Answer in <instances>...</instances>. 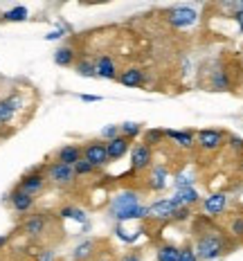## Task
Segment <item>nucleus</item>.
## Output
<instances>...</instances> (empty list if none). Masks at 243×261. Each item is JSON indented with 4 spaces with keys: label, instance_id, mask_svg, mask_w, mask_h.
Masks as SVG:
<instances>
[{
    "label": "nucleus",
    "instance_id": "1",
    "mask_svg": "<svg viewBox=\"0 0 243 261\" xmlns=\"http://www.w3.org/2000/svg\"><path fill=\"white\" fill-rule=\"evenodd\" d=\"M194 250L198 254V261H216L228 252V241L221 232H203Z\"/></svg>",
    "mask_w": 243,
    "mask_h": 261
},
{
    "label": "nucleus",
    "instance_id": "2",
    "mask_svg": "<svg viewBox=\"0 0 243 261\" xmlns=\"http://www.w3.org/2000/svg\"><path fill=\"white\" fill-rule=\"evenodd\" d=\"M140 203V194L135 192V189H122V192H117L115 196L111 198V203H108V216H111L113 221H117L122 214H126L128 210L138 207Z\"/></svg>",
    "mask_w": 243,
    "mask_h": 261
},
{
    "label": "nucleus",
    "instance_id": "3",
    "mask_svg": "<svg viewBox=\"0 0 243 261\" xmlns=\"http://www.w3.org/2000/svg\"><path fill=\"white\" fill-rule=\"evenodd\" d=\"M198 20V12L189 5H178V7H171L167 12V23L176 30H185V27H192L196 25Z\"/></svg>",
    "mask_w": 243,
    "mask_h": 261
},
{
    "label": "nucleus",
    "instance_id": "4",
    "mask_svg": "<svg viewBox=\"0 0 243 261\" xmlns=\"http://www.w3.org/2000/svg\"><path fill=\"white\" fill-rule=\"evenodd\" d=\"M45 178L57 187H68V185L74 182V169L68 165H61V162H52V165L45 167Z\"/></svg>",
    "mask_w": 243,
    "mask_h": 261
},
{
    "label": "nucleus",
    "instance_id": "5",
    "mask_svg": "<svg viewBox=\"0 0 243 261\" xmlns=\"http://www.w3.org/2000/svg\"><path fill=\"white\" fill-rule=\"evenodd\" d=\"M153 167V149L144 142L131 146V171H147Z\"/></svg>",
    "mask_w": 243,
    "mask_h": 261
},
{
    "label": "nucleus",
    "instance_id": "6",
    "mask_svg": "<svg viewBox=\"0 0 243 261\" xmlns=\"http://www.w3.org/2000/svg\"><path fill=\"white\" fill-rule=\"evenodd\" d=\"M81 153H84V160H88L95 169H101V167L108 165L106 142H101V140H90V142H86V146L81 149Z\"/></svg>",
    "mask_w": 243,
    "mask_h": 261
},
{
    "label": "nucleus",
    "instance_id": "7",
    "mask_svg": "<svg viewBox=\"0 0 243 261\" xmlns=\"http://www.w3.org/2000/svg\"><path fill=\"white\" fill-rule=\"evenodd\" d=\"M45 182H47L45 173H43L41 169H32L18 180V189L25 192V194H30V196H36L45 189Z\"/></svg>",
    "mask_w": 243,
    "mask_h": 261
},
{
    "label": "nucleus",
    "instance_id": "8",
    "mask_svg": "<svg viewBox=\"0 0 243 261\" xmlns=\"http://www.w3.org/2000/svg\"><path fill=\"white\" fill-rule=\"evenodd\" d=\"M225 135L216 128H203L196 133V146H201L203 151H219L223 146Z\"/></svg>",
    "mask_w": 243,
    "mask_h": 261
},
{
    "label": "nucleus",
    "instance_id": "9",
    "mask_svg": "<svg viewBox=\"0 0 243 261\" xmlns=\"http://www.w3.org/2000/svg\"><path fill=\"white\" fill-rule=\"evenodd\" d=\"M18 111H20V97L18 95L3 97V99H0V126L12 124Z\"/></svg>",
    "mask_w": 243,
    "mask_h": 261
},
{
    "label": "nucleus",
    "instance_id": "10",
    "mask_svg": "<svg viewBox=\"0 0 243 261\" xmlns=\"http://www.w3.org/2000/svg\"><path fill=\"white\" fill-rule=\"evenodd\" d=\"M178 210V203L174 198H160L149 205V219H171Z\"/></svg>",
    "mask_w": 243,
    "mask_h": 261
},
{
    "label": "nucleus",
    "instance_id": "11",
    "mask_svg": "<svg viewBox=\"0 0 243 261\" xmlns=\"http://www.w3.org/2000/svg\"><path fill=\"white\" fill-rule=\"evenodd\" d=\"M7 200L12 203L14 212H18V214H27V212H32V210H34V203H36L34 196H30V194L20 192L18 187H16L14 192L7 196Z\"/></svg>",
    "mask_w": 243,
    "mask_h": 261
},
{
    "label": "nucleus",
    "instance_id": "12",
    "mask_svg": "<svg viewBox=\"0 0 243 261\" xmlns=\"http://www.w3.org/2000/svg\"><path fill=\"white\" fill-rule=\"evenodd\" d=\"M225 207H228V196L223 192H216V194H209L207 198H203V212L209 216H219L223 214Z\"/></svg>",
    "mask_w": 243,
    "mask_h": 261
},
{
    "label": "nucleus",
    "instance_id": "13",
    "mask_svg": "<svg viewBox=\"0 0 243 261\" xmlns=\"http://www.w3.org/2000/svg\"><path fill=\"white\" fill-rule=\"evenodd\" d=\"M165 138H169L171 142H176V146H180V149H194L196 146V133L194 130H174V128H167L165 130Z\"/></svg>",
    "mask_w": 243,
    "mask_h": 261
},
{
    "label": "nucleus",
    "instance_id": "14",
    "mask_svg": "<svg viewBox=\"0 0 243 261\" xmlns=\"http://www.w3.org/2000/svg\"><path fill=\"white\" fill-rule=\"evenodd\" d=\"M131 140H126V138H115V140H111V142H106V153H108V162H113V160H122L124 155L131 151Z\"/></svg>",
    "mask_w": 243,
    "mask_h": 261
},
{
    "label": "nucleus",
    "instance_id": "15",
    "mask_svg": "<svg viewBox=\"0 0 243 261\" xmlns=\"http://www.w3.org/2000/svg\"><path fill=\"white\" fill-rule=\"evenodd\" d=\"M45 227H47L45 214H32V216H27L25 223H23V232L27 237H32V239L45 234Z\"/></svg>",
    "mask_w": 243,
    "mask_h": 261
},
{
    "label": "nucleus",
    "instance_id": "16",
    "mask_svg": "<svg viewBox=\"0 0 243 261\" xmlns=\"http://www.w3.org/2000/svg\"><path fill=\"white\" fill-rule=\"evenodd\" d=\"M81 158H84V153H81V146L79 144H63L61 149L57 151V162L68 165V167H74Z\"/></svg>",
    "mask_w": 243,
    "mask_h": 261
},
{
    "label": "nucleus",
    "instance_id": "17",
    "mask_svg": "<svg viewBox=\"0 0 243 261\" xmlns=\"http://www.w3.org/2000/svg\"><path fill=\"white\" fill-rule=\"evenodd\" d=\"M144 79L147 77H144V72L140 68H126L117 74V81L122 86H126V88H140V86H144Z\"/></svg>",
    "mask_w": 243,
    "mask_h": 261
},
{
    "label": "nucleus",
    "instance_id": "18",
    "mask_svg": "<svg viewBox=\"0 0 243 261\" xmlns=\"http://www.w3.org/2000/svg\"><path fill=\"white\" fill-rule=\"evenodd\" d=\"M95 68H97V77H101V79H117V74H120L115 61H113L108 54H101V57L97 59Z\"/></svg>",
    "mask_w": 243,
    "mask_h": 261
},
{
    "label": "nucleus",
    "instance_id": "19",
    "mask_svg": "<svg viewBox=\"0 0 243 261\" xmlns=\"http://www.w3.org/2000/svg\"><path fill=\"white\" fill-rule=\"evenodd\" d=\"M167 178H169V169L167 165H155L151 167V176H149V187L153 192H162L167 187Z\"/></svg>",
    "mask_w": 243,
    "mask_h": 261
},
{
    "label": "nucleus",
    "instance_id": "20",
    "mask_svg": "<svg viewBox=\"0 0 243 261\" xmlns=\"http://www.w3.org/2000/svg\"><path fill=\"white\" fill-rule=\"evenodd\" d=\"M171 198L178 203V207H192V205H196L198 200H201V194L194 187H187V189H178Z\"/></svg>",
    "mask_w": 243,
    "mask_h": 261
},
{
    "label": "nucleus",
    "instance_id": "21",
    "mask_svg": "<svg viewBox=\"0 0 243 261\" xmlns=\"http://www.w3.org/2000/svg\"><path fill=\"white\" fill-rule=\"evenodd\" d=\"M74 59H77V52H74L72 45H61L54 52V63H57L59 68H70V65H74Z\"/></svg>",
    "mask_w": 243,
    "mask_h": 261
},
{
    "label": "nucleus",
    "instance_id": "22",
    "mask_svg": "<svg viewBox=\"0 0 243 261\" xmlns=\"http://www.w3.org/2000/svg\"><path fill=\"white\" fill-rule=\"evenodd\" d=\"M178 257H180V248L174 243H162L155 250V261H178Z\"/></svg>",
    "mask_w": 243,
    "mask_h": 261
},
{
    "label": "nucleus",
    "instance_id": "23",
    "mask_svg": "<svg viewBox=\"0 0 243 261\" xmlns=\"http://www.w3.org/2000/svg\"><path fill=\"white\" fill-rule=\"evenodd\" d=\"M95 254V243L90 241V239H86V241H81L77 248H74L72 252V259L74 261H88L90 257Z\"/></svg>",
    "mask_w": 243,
    "mask_h": 261
},
{
    "label": "nucleus",
    "instance_id": "24",
    "mask_svg": "<svg viewBox=\"0 0 243 261\" xmlns=\"http://www.w3.org/2000/svg\"><path fill=\"white\" fill-rule=\"evenodd\" d=\"M74 72L79 74V77H97V68H95V61H90V59H79L77 63H74Z\"/></svg>",
    "mask_w": 243,
    "mask_h": 261
},
{
    "label": "nucleus",
    "instance_id": "25",
    "mask_svg": "<svg viewBox=\"0 0 243 261\" xmlns=\"http://www.w3.org/2000/svg\"><path fill=\"white\" fill-rule=\"evenodd\" d=\"M142 124L140 122H122L120 124V135L122 138H126V140H135L140 133H142Z\"/></svg>",
    "mask_w": 243,
    "mask_h": 261
},
{
    "label": "nucleus",
    "instance_id": "26",
    "mask_svg": "<svg viewBox=\"0 0 243 261\" xmlns=\"http://www.w3.org/2000/svg\"><path fill=\"white\" fill-rule=\"evenodd\" d=\"M27 16H30L27 7L18 5V7H12L9 12H5V14H3V18H5V20H9V23H23V20H27Z\"/></svg>",
    "mask_w": 243,
    "mask_h": 261
},
{
    "label": "nucleus",
    "instance_id": "27",
    "mask_svg": "<svg viewBox=\"0 0 243 261\" xmlns=\"http://www.w3.org/2000/svg\"><path fill=\"white\" fill-rule=\"evenodd\" d=\"M59 216H61V219H74L77 223H86V221H88L86 212H84V210H79V207H61Z\"/></svg>",
    "mask_w": 243,
    "mask_h": 261
},
{
    "label": "nucleus",
    "instance_id": "28",
    "mask_svg": "<svg viewBox=\"0 0 243 261\" xmlns=\"http://www.w3.org/2000/svg\"><path fill=\"white\" fill-rule=\"evenodd\" d=\"M162 138H165V130L162 128H149L147 133H144V144L153 149V146H158L162 142Z\"/></svg>",
    "mask_w": 243,
    "mask_h": 261
},
{
    "label": "nucleus",
    "instance_id": "29",
    "mask_svg": "<svg viewBox=\"0 0 243 261\" xmlns=\"http://www.w3.org/2000/svg\"><path fill=\"white\" fill-rule=\"evenodd\" d=\"M174 187H176V192H178V189H187V187H194V173H189V171H182V173H178V176L174 178Z\"/></svg>",
    "mask_w": 243,
    "mask_h": 261
},
{
    "label": "nucleus",
    "instance_id": "30",
    "mask_svg": "<svg viewBox=\"0 0 243 261\" xmlns=\"http://www.w3.org/2000/svg\"><path fill=\"white\" fill-rule=\"evenodd\" d=\"M115 237L120 239V241H124V243H135V241L140 239V232H126V230H124L122 223H117V227H115Z\"/></svg>",
    "mask_w": 243,
    "mask_h": 261
},
{
    "label": "nucleus",
    "instance_id": "31",
    "mask_svg": "<svg viewBox=\"0 0 243 261\" xmlns=\"http://www.w3.org/2000/svg\"><path fill=\"white\" fill-rule=\"evenodd\" d=\"M212 88H214V90H228V88H230V79H228V74H225L223 70L214 72V77H212Z\"/></svg>",
    "mask_w": 243,
    "mask_h": 261
},
{
    "label": "nucleus",
    "instance_id": "32",
    "mask_svg": "<svg viewBox=\"0 0 243 261\" xmlns=\"http://www.w3.org/2000/svg\"><path fill=\"white\" fill-rule=\"evenodd\" d=\"M72 169H74V176H90V173H95V171H97L88 160H84V158H81V160L72 167Z\"/></svg>",
    "mask_w": 243,
    "mask_h": 261
},
{
    "label": "nucleus",
    "instance_id": "33",
    "mask_svg": "<svg viewBox=\"0 0 243 261\" xmlns=\"http://www.w3.org/2000/svg\"><path fill=\"white\" fill-rule=\"evenodd\" d=\"M120 138V126L117 124H108V126L101 130V142H111V140Z\"/></svg>",
    "mask_w": 243,
    "mask_h": 261
},
{
    "label": "nucleus",
    "instance_id": "34",
    "mask_svg": "<svg viewBox=\"0 0 243 261\" xmlns=\"http://www.w3.org/2000/svg\"><path fill=\"white\" fill-rule=\"evenodd\" d=\"M178 261H198V254H196V250H194L192 246H185V248H180V257H178Z\"/></svg>",
    "mask_w": 243,
    "mask_h": 261
},
{
    "label": "nucleus",
    "instance_id": "35",
    "mask_svg": "<svg viewBox=\"0 0 243 261\" xmlns=\"http://www.w3.org/2000/svg\"><path fill=\"white\" fill-rule=\"evenodd\" d=\"M189 214H192V207H178L174 212V216H171V221H174V223H182V221L189 219Z\"/></svg>",
    "mask_w": 243,
    "mask_h": 261
},
{
    "label": "nucleus",
    "instance_id": "36",
    "mask_svg": "<svg viewBox=\"0 0 243 261\" xmlns=\"http://www.w3.org/2000/svg\"><path fill=\"white\" fill-rule=\"evenodd\" d=\"M230 230H232V234L234 237H243V216H236V219L232 221Z\"/></svg>",
    "mask_w": 243,
    "mask_h": 261
},
{
    "label": "nucleus",
    "instance_id": "37",
    "mask_svg": "<svg viewBox=\"0 0 243 261\" xmlns=\"http://www.w3.org/2000/svg\"><path fill=\"white\" fill-rule=\"evenodd\" d=\"M230 146H232V151H239V153H243V140L236 138V135H232V138H230Z\"/></svg>",
    "mask_w": 243,
    "mask_h": 261
},
{
    "label": "nucleus",
    "instance_id": "38",
    "mask_svg": "<svg viewBox=\"0 0 243 261\" xmlns=\"http://www.w3.org/2000/svg\"><path fill=\"white\" fill-rule=\"evenodd\" d=\"M63 34H66V30H63V27H59V30L50 32V34H45V41H59Z\"/></svg>",
    "mask_w": 243,
    "mask_h": 261
},
{
    "label": "nucleus",
    "instance_id": "39",
    "mask_svg": "<svg viewBox=\"0 0 243 261\" xmlns=\"http://www.w3.org/2000/svg\"><path fill=\"white\" fill-rule=\"evenodd\" d=\"M120 261H142V254L140 252H126V254H122Z\"/></svg>",
    "mask_w": 243,
    "mask_h": 261
},
{
    "label": "nucleus",
    "instance_id": "40",
    "mask_svg": "<svg viewBox=\"0 0 243 261\" xmlns=\"http://www.w3.org/2000/svg\"><path fill=\"white\" fill-rule=\"evenodd\" d=\"M39 261H54V252H52V250H43Z\"/></svg>",
    "mask_w": 243,
    "mask_h": 261
},
{
    "label": "nucleus",
    "instance_id": "41",
    "mask_svg": "<svg viewBox=\"0 0 243 261\" xmlns=\"http://www.w3.org/2000/svg\"><path fill=\"white\" fill-rule=\"evenodd\" d=\"M81 101H101V97L99 95H81Z\"/></svg>",
    "mask_w": 243,
    "mask_h": 261
},
{
    "label": "nucleus",
    "instance_id": "42",
    "mask_svg": "<svg viewBox=\"0 0 243 261\" xmlns=\"http://www.w3.org/2000/svg\"><path fill=\"white\" fill-rule=\"evenodd\" d=\"M234 18H236V23H239V30L243 32V12H241V9H236V14H234Z\"/></svg>",
    "mask_w": 243,
    "mask_h": 261
},
{
    "label": "nucleus",
    "instance_id": "43",
    "mask_svg": "<svg viewBox=\"0 0 243 261\" xmlns=\"http://www.w3.org/2000/svg\"><path fill=\"white\" fill-rule=\"evenodd\" d=\"M7 241H9V237H7V234H0V248L7 246Z\"/></svg>",
    "mask_w": 243,
    "mask_h": 261
},
{
    "label": "nucleus",
    "instance_id": "44",
    "mask_svg": "<svg viewBox=\"0 0 243 261\" xmlns=\"http://www.w3.org/2000/svg\"><path fill=\"white\" fill-rule=\"evenodd\" d=\"M239 9H241V12H243V0H241V3H239Z\"/></svg>",
    "mask_w": 243,
    "mask_h": 261
},
{
    "label": "nucleus",
    "instance_id": "45",
    "mask_svg": "<svg viewBox=\"0 0 243 261\" xmlns=\"http://www.w3.org/2000/svg\"><path fill=\"white\" fill-rule=\"evenodd\" d=\"M95 261H111V259H95Z\"/></svg>",
    "mask_w": 243,
    "mask_h": 261
}]
</instances>
